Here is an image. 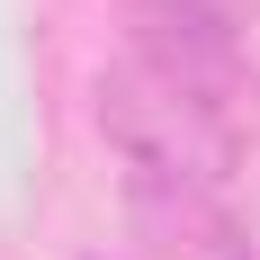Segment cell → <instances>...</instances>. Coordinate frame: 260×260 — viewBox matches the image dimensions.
Returning a JSON list of instances; mask_svg holds the SVG:
<instances>
[{
	"instance_id": "6da1fadb",
	"label": "cell",
	"mask_w": 260,
	"mask_h": 260,
	"mask_svg": "<svg viewBox=\"0 0 260 260\" xmlns=\"http://www.w3.org/2000/svg\"><path fill=\"white\" fill-rule=\"evenodd\" d=\"M99 135L135 188H215L242 161V54L135 45L99 72Z\"/></svg>"
},
{
	"instance_id": "7a4b0ae2",
	"label": "cell",
	"mask_w": 260,
	"mask_h": 260,
	"mask_svg": "<svg viewBox=\"0 0 260 260\" xmlns=\"http://www.w3.org/2000/svg\"><path fill=\"white\" fill-rule=\"evenodd\" d=\"M135 242L144 260H260L215 188H135Z\"/></svg>"
},
{
	"instance_id": "3957f363",
	"label": "cell",
	"mask_w": 260,
	"mask_h": 260,
	"mask_svg": "<svg viewBox=\"0 0 260 260\" xmlns=\"http://www.w3.org/2000/svg\"><path fill=\"white\" fill-rule=\"evenodd\" d=\"M144 45L171 54H234L242 45V0H135Z\"/></svg>"
}]
</instances>
